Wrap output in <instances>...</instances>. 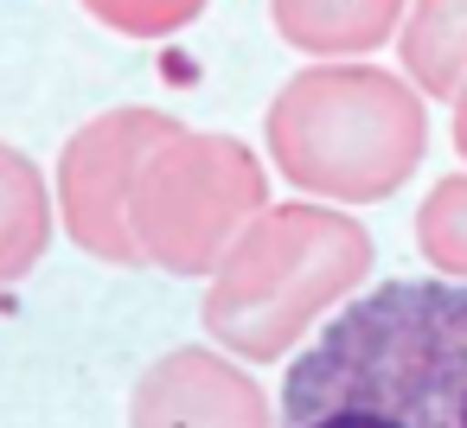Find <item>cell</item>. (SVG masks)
<instances>
[{"instance_id": "cell-6", "label": "cell", "mask_w": 467, "mask_h": 428, "mask_svg": "<svg viewBox=\"0 0 467 428\" xmlns=\"http://www.w3.org/2000/svg\"><path fill=\"white\" fill-rule=\"evenodd\" d=\"M129 428H275V415L244 364L212 345H180L141 371Z\"/></svg>"}, {"instance_id": "cell-5", "label": "cell", "mask_w": 467, "mask_h": 428, "mask_svg": "<svg viewBox=\"0 0 467 428\" xmlns=\"http://www.w3.org/2000/svg\"><path fill=\"white\" fill-rule=\"evenodd\" d=\"M173 128H180L173 116L122 103V109L90 116L65 141V154H58V218H65V237L84 256L116 262V269H141V243L129 230V186H135V167L148 160V148L167 141Z\"/></svg>"}, {"instance_id": "cell-3", "label": "cell", "mask_w": 467, "mask_h": 428, "mask_svg": "<svg viewBox=\"0 0 467 428\" xmlns=\"http://www.w3.org/2000/svg\"><path fill=\"white\" fill-rule=\"evenodd\" d=\"M263 141L295 192L333 205H378L403 192V179L422 167L429 109L410 77L358 58H327L275 90Z\"/></svg>"}, {"instance_id": "cell-7", "label": "cell", "mask_w": 467, "mask_h": 428, "mask_svg": "<svg viewBox=\"0 0 467 428\" xmlns=\"http://www.w3.org/2000/svg\"><path fill=\"white\" fill-rule=\"evenodd\" d=\"M410 0H269L275 33L307 58H365L397 39Z\"/></svg>"}, {"instance_id": "cell-1", "label": "cell", "mask_w": 467, "mask_h": 428, "mask_svg": "<svg viewBox=\"0 0 467 428\" xmlns=\"http://www.w3.org/2000/svg\"><path fill=\"white\" fill-rule=\"evenodd\" d=\"M275 428H467V281L352 294L288 364Z\"/></svg>"}, {"instance_id": "cell-12", "label": "cell", "mask_w": 467, "mask_h": 428, "mask_svg": "<svg viewBox=\"0 0 467 428\" xmlns=\"http://www.w3.org/2000/svg\"><path fill=\"white\" fill-rule=\"evenodd\" d=\"M448 103H454V154L467 160V84H461V90H454Z\"/></svg>"}, {"instance_id": "cell-9", "label": "cell", "mask_w": 467, "mask_h": 428, "mask_svg": "<svg viewBox=\"0 0 467 428\" xmlns=\"http://www.w3.org/2000/svg\"><path fill=\"white\" fill-rule=\"evenodd\" d=\"M52 243V192H46V173L0 141V288L20 281L39 269Z\"/></svg>"}, {"instance_id": "cell-8", "label": "cell", "mask_w": 467, "mask_h": 428, "mask_svg": "<svg viewBox=\"0 0 467 428\" xmlns=\"http://www.w3.org/2000/svg\"><path fill=\"white\" fill-rule=\"evenodd\" d=\"M397 52L422 97H454L467 84V0H416L397 26Z\"/></svg>"}, {"instance_id": "cell-2", "label": "cell", "mask_w": 467, "mask_h": 428, "mask_svg": "<svg viewBox=\"0 0 467 428\" xmlns=\"http://www.w3.org/2000/svg\"><path fill=\"white\" fill-rule=\"evenodd\" d=\"M371 275V237L358 218L295 199V205H263L237 243L218 256L212 288L199 301V320L212 345L250 364L288 358V345L307 339V326L358 294Z\"/></svg>"}, {"instance_id": "cell-11", "label": "cell", "mask_w": 467, "mask_h": 428, "mask_svg": "<svg viewBox=\"0 0 467 428\" xmlns=\"http://www.w3.org/2000/svg\"><path fill=\"white\" fill-rule=\"evenodd\" d=\"M205 7L212 0H84V14L122 39H167V33L192 26Z\"/></svg>"}, {"instance_id": "cell-10", "label": "cell", "mask_w": 467, "mask_h": 428, "mask_svg": "<svg viewBox=\"0 0 467 428\" xmlns=\"http://www.w3.org/2000/svg\"><path fill=\"white\" fill-rule=\"evenodd\" d=\"M416 250L448 275L467 281V173H448L416 211Z\"/></svg>"}, {"instance_id": "cell-4", "label": "cell", "mask_w": 467, "mask_h": 428, "mask_svg": "<svg viewBox=\"0 0 467 428\" xmlns=\"http://www.w3.org/2000/svg\"><path fill=\"white\" fill-rule=\"evenodd\" d=\"M269 205L263 160L237 135L173 128L148 148L129 186V230L161 275H212L237 230Z\"/></svg>"}]
</instances>
